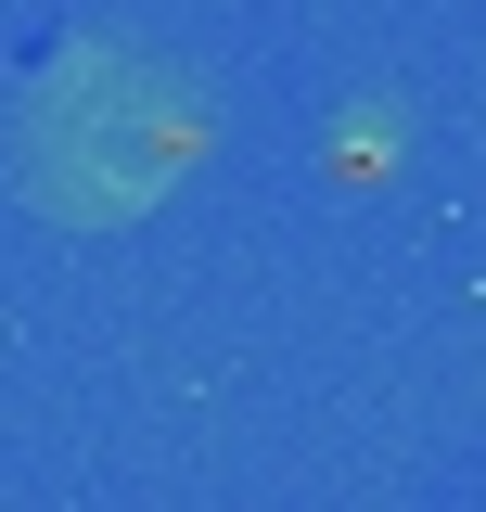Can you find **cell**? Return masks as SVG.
Listing matches in <instances>:
<instances>
[{
  "instance_id": "1",
  "label": "cell",
  "mask_w": 486,
  "mask_h": 512,
  "mask_svg": "<svg viewBox=\"0 0 486 512\" xmlns=\"http://www.w3.org/2000/svg\"><path fill=\"white\" fill-rule=\"evenodd\" d=\"M192 167V90L154 52H77L26 103V192L52 218H141Z\"/></svg>"
}]
</instances>
